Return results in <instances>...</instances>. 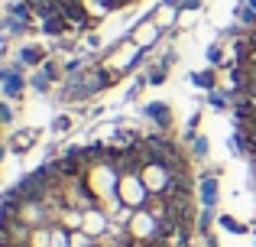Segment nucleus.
<instances>
[{
    "mask_svg": "<svg viewBox=\"0 0 256 247\" xmlns=\"http://www.w3.org/2000/svg\"><path fill=\"white\" fill-rule=\"evenodd\" d=\"M192 82L198 85V88H208V91H214V88H218V75H214V69H208V72H194V75H192Z\"/></svg>",
    "mask_w": 256,
    "mask_h": 247,
    "instance_id": "nucleus-6",
    "label": "nucleus"
},
{
    "mask_svg": "<svg viewBox=\"0 0 256 247\" xmlns=\"http://www.w3.org/2000/svg\"><path fill=\"white\" fill-rule=\"evenodd\" d=\"M201 0H182V10H198Z\"/></svg>",
    "mask_w": 256,
    "mask_h": 247,
    "instance_id": "nucleus-18",
    "label": "nucleus"
},
{
    "mask_svg": "<svg viewBox=\"0 0 256 247\" xmlns=\"http://www.w3.org/2000/svg\"><path fill=\"white\" fill-rule=\"evenodd\" d=\"M46 59H49V56H46L42 46H26V49L20 52V62H23V65H42Z\"/></svg>",
    "mask_w": 256,
    "mask_h": 247,
    "instance_id": "nucleus-5",
    "label": "nucleus"
},
{
    "mask_svg": "<svg viewBox=\"0 0 256 247\" xmlns=\"http://www.w3.org/2000/svg\"><path fill=\"white\" fill-rule=\"evenodd\" d=\"M68 30H72V23L65 20V13H56V17L42 20V33L46 36H62V33H68Z\"/></svg>",
    "mask_w": 256,
    "mask_h": 247,
    "instance_id": "nucleus-1",
    "label": "nucleus"
},
{
    "mask_svg": "<svg viewBox=\"0 0 256 247\" xmlns=\"http://www.w3.org/2000/svg\"><path fill=\"white\" fill-rule=\"evenodd\" d=\"M201 202H204V208H214V205H218V179L214 176L201 179Z\"/></svg>",
    "mask_w": 256,
    "mask_h": 247,
    "instance_id": "nucleus-2",
    "label": "nucleus"
},
{
    "mask_svg": "<svg viewBox=\"0 0 256 247\" xmlns=\"http://www.w3.org/2000/svg\"><path fill=\"white\" fill-rule=\"evenodd\" d=\"M211 108H227V95H218V91H211Z\"/></svg>",
    "mask_w": 256,
    "mask_h": 247,
    "instance_id": "nucleus-15",
    "label": "nucleus"
},
{
    "mask_svg": "<svg viewBox=\"0 0 256 247\" xmlns=\"http://www.w3.org/2000/svg\"><path fill=\"white\" fill-rule=\"evenodd\" d=\"M36 140H39V133H36V130H20L16 137L10 140V150H13V153H26L32 143H36Z\"/></svg>",
    "mask_w": 256,
    "mask_h": 247,
    "instance_id": "nucleus-3",
    "label": "nucleus"
},
{
    "mask_svg": "<svg viewBox=\"0 0 256 247\" xmlns=\"http://www.w3.org/2000/svg\"><path fill=\"white\" fill-rule=\"evenodd\" d=\"M169 65H172V56L166 59L159 69H152V72H150V85H162V82H166V72H169Z\"/></svg>",
    "mask_w": 256,
    "mask_h": 247,
    "instance_id": "nucleus-10",
    "label": "nucleus"
},
{
    "mask_svg": "<svg viewBox=\"0 0 256 247\" xmlns=\"http://www.w3.org/2000/svg\"><path fill=\"white\" fill-rule=\"evenodd\" d=\"M220 228H224V231H230V234H244V231H246V224H244V221H237L234 215H220Z\"/></svg>",
    "mask_w": 256,
    "mask_h": 247,
    "instance_id": "nucleus-9",
    "label": "nucleus"
},
{
    "mask_svg": "<svg viewBox=\"0 0 256 247\" xmlns=\"http://www.w3.org/2000/svg\"><path fill=\"white\" fill-rule=\"evenodd\" d=\"M10 121H13V111L6 108L4 101H0V127H4V124H10Z\"/></svg>",
    "mask_w": 256,
    "mask_h": 247,
    "instance_id": "nucleus-16",
    "label": "nucleus"
},
{
    "mask_svg": "<svg viewBox=\"0 0 256 247\" xmlns=\"http://www.w3.org/2000/svg\"><path fill=\"white\" fill-rule=\"evenodd\" d=\"M204 56H208V62H211V65H220V62H224V52H220V46H208Z\"/></svg>",
    "mask_w": 256,
    "mask_h": 247,
    "instance_id": "nucleus-11",
    "label": "nucleus"
},
{
    "mask_svg": "<svg viewBox=\"0 0 256 247\" xmlns=\"http://www.w3.org/2000/svg\"><path fill=\"white\" fill-rule=\"evenodd\" d=\"M192 143H194V156H204V153H208V140L204 137H194Z\"/></svg>",
    "mask_w": 256,
    "mask_h": 247,
    "instance_id": "nucleus-14",
    "label": "nucleus"
},
{
    "mask_svg": "<svg viewBox=\"0 0 256 247\" xmlns=\"http://www.w3.org/2000/svg\"><path fill=\"white\" fill-rule=\"evenodd\" d=\"M162 4H166V7H175V4H178V0H162Z\"/></svg>",
    "mask_w": 256,
    "mask_h": 247,
    "instance_id": "nucleus-20",
    "label": "nucleus"
},
{
    "mask_svg": "<svg viewBox=\"0 0 256 247\" xmlns=\"http://www.w3.org/2000/svg\"><path fill=\"white\" fill-rule=\"evenodd\" d=\"M82 69V62H78V59H72V62H65V72H78Z\"/></svg>",
    "mask_w": 256,
    "mask_h": 247,
    "instance_id": "nucleus-19",
    "label": "nucleus"
},
{
    "mask_svg": "<svg viewBox=\"0 0 256 247\" xmlns=\"http://www.w3.org/2000/svg\"><path fill=\"white\" fill-rule=\"evenodd\" d=\"M20 91H23V78L16 75V69L6 75V82H4V95L6 98H20Z\"/></svg>",
    "mask_w": 256,
    "mask_h": 247,
    "instance_id": "nucleus-7",
    "label": "nucleus"
},
{
    "mask_svg": "<svg viewBox=\"0 0 256 247\" xmlns=\"http://www.w3.org/2000/svg\"><path fill=\"white\" fill-rule=\"evenodd\" d=\"M32 88H36V91H46V88H49V78H46V75H36V78H32Z\"/></svg>",
    "mask_w": 256,
    "mask_h": 247,
    "instance_id": "nucleus-17",
    "label": "nucleus"
},
{
    "mask_svg": "<svg viewBox=\"0 0 256 247\" xmlns=\"http://www.w3.org/2000/svg\"><path fill=\"white\" fill-rule=\"evenodd\" d=\"M6 13H10L13 20H30V17H32V7L26 4V0H16V4L6 7Z\"/></svg>",
    "mask_w": 256,
    "mask_h": 247,
    "instance_id": "nucleus-8",
    "label": "nucleus"
},
{
    "mask_svg": "<svg viewBox=\"0 0 256 247\" xmlns=\"http://www.w3.org/2000/svg\"><path fill=\"white\" fill-rule=\"evenodd\" d=\"M42 75L49 78V82H52V78H58V65L52 62V59H46V62H42Z\"/></svg>",
    "mask_w": 256,
    "mask_h": 247,
    "instance_id": "nucleus-13",
    "label": "nucleus"
},
{
    "mask_svg": "<svg viewBox=\"0 0 256 247\" xmlns=\"http://www.w3.org/2000/svg\"><path fill=\"white\" fill-rule=\"evenodd\" d=\"M146 114L152 117V121H159V127L162 130H169V124H172V117H169V104H146Z\"/></svg>",
    "mask_w": 256,
    "mask_h": 247,
    "instance_id": "nucleus-4",
    "label": "nucleus"
},
{
    "mask_svg": "<svg viewBox=\"0 0 256 247\" xmlns=\"http://www.w3.org/2000/svg\"><path fill=\"white\" fill-rule=\"evenodd\" d=\"M68 127H72V117H65V114H58L56 121H52V130H56V133H65Z\"/></svg>",
    "mask_w": 256,
    "mask_h": 247,
    "instance_id": "nucleus-12",
    "label": "nucleus"
}]
</instances>
